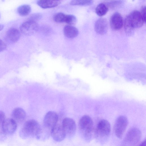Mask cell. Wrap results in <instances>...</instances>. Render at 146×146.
Masks as SVG:
<instances>
[{
  "mask_svg": "<svg viewBox=\"0 0 146 146\" xmlns=\"http://www.w3.org/2000/svg\"><path fill=\"white\" fill-rule=\"evenodd\" d=\"M78 128L83 138L87 141H90L94 131V123L91 117L87 115L82 116L79 121Z\"/></svg>",
  "mask_w": 146,
  "mask_h": 146,
  "instance_id": "obj_1",
  "label": "cell"
},
{
  "mask_svg": "<svg viewBox=\"0 0 146 146\" xmlns=\"http://www.w3.org/2000/svg\"><path fill=\"white\" fill-rule=\"evenodd\" d=\"M42 128L37 121L34 119H30L24 124L20 131V135L23 138L36 137L38 138L41 133Z\"/></svg>",
  "mask_w": 146,
  "mask_h": 146,
  "instance_id": "obj_2",
  "label": "cell"
},
{
  "mask_svg": "<svg viewBox=\"0 0 146 146\" xmlns=\"http://www.w3.org/2000/svg\"><path fill=\"white\" fill-rule=\"evenodd\" d=\"M111 131V126L108 121L102 119L98 123L95 131V135L99 141L104 140L107 139Z\"/></svg>",
  "mask_w": 146,
  "mask_h": 146,
  "instance_id": "obj_3",
  "label": "cell"
},
{
  "mask_svg": "<svg viewBox=\"0 0 146 146\" xmlns=\"http://www.w3.org/2000/svg\"><path fill=\"white\" fill-rule=\"evenodd\" d=\"M141 137V131L138 128L133 127L130 129L126 134L123 143L127 146H135L138 144Z\"/></svg>",
  "mask_w": 146,
  "mask_h": 146,
  "instance_id": "obj_4",
  "label": "cell"
},
{
  "mask_svg": "<svg viewBox=\"0 0 146 146\" xmlns=\"http://www.w3.org/2000/svg\"><path fill=\"white\" fill-rule=\"evenodd\" d=\"M57 114L53 111L48 112L45 115L43 121V130L48 134L50 135L52 130L58 123Z\"/></svg>",
  "mask_w": 146,
  "mask_h": 146,
  "instance_id": "obj_5",
  "label": "cell"
},
{
  "mask_svg": "<svg viewBox=\"0 0 146 146\" xmlns=\"http://www.w3.org/2000/svg\"><path fill=\"white\" fill-rule=\"evenodd\" d=\"M128 123L127 119L124 115H120L116 119L114 125V131L118 138H122L126 130Z\"/></svg>",
  "mask_w": 146,
  "mask_h": 146,
  "instance_id": "obj_6",
  "label": "cell"
},
{
  "mask_svg": "<svg viewBox=\"0 0 146 146\" xmlns=\"http://www.w3.org/2000/svg\"><path fill=\"white\" fill-rule=\"evenodd\" d=\"M39 26L36 22L27 20L23 23L20 27L21 32L26 35H31L38 30Z\"/></svg>",
  "mask_w": 146,
  "mask_h": 146,
  "instance_id": "obj_7",
  "label": "cell"
},
{
  "mask_svg": "<svg viewBox=\"0 0 146 146\" xmlns=\"http://www.w3.org/2000/svg\"><path fill=\"white\" fill-rule=\"evenodd\" d=\"M62 127L66 133V137H73L75 134L76 130V125L74 121L70 117H66L62 120Z\"/></svg>",
  "mask_w": 146,
  "mask_h": 146,
  "instance_id": "obj_8",
  "label": "cell"
},
{
  "mask_svg": "<svg viewBox=\"0 0 146 146\" xmlns=\"http://www.w3.org/2000/svg\"><path fill=\"white\" fill-rule=\"evenodd\" d=\"M50 135L54 140L57 142L62 141L66 137L62 124H58V123L52 130Z\"/></svg>",
  "mask_w": 146,
  "mask_h": 146,
  "instance_id": "obj_9",
  "label": "cell"
},
{
  "mask_svg": "<svg viewBox=\"0 0 146 146\" xmlns=\"http://www.w3.org/2000/svg\"><path fill=\"white\" fill-rule=\"evenodd\" d=\"M17 122L13 119H5L2 123V129L5 134L10 135L13 134L16 130Z\"/></svg>",
  "mask_w": 146,
  "mask_h": 146,
  "instance_id": "obj_10",
  "label": "cell"
},
{
  "mask_svg": "<svg viewBox=\"0 0 146 146\" xmlns=\"http://www.w3.org/2000/svg\"><path fill=\"white\" fill-rule=\"evenodd\" d=\"M111 28L115 30H118L122 28L123 21L121 15L118 12L114 13L111 16L110 20Z\"/></svg>",
  "mask_w": 146,
  "mask_h": 146,
  "instance_id": "obj_11",
  "label": "cell"
},
{
  "mask_svg": "<svg viewBox=\"0 0 146 146\" xmlns=\"http://www.w3.org/2000/svg\"><path fill=\"white\" fill-rule=\"evenodd\" d=\"M129 15L134 28L141 27L145 23L140 12L138 11H133Z\"/></svg>",
  "mask_w": 146,
  "mask_h": 146,
  "instance_id": "obj_12",
  "label": "cell"
},
{
  "mask_svg": "<svg viewBox=\"0 0 146 146\" xmlns=\"http://www.w3.org/2000/svg\"><path fill=\"white\" fill-rule=\"evenodd\" d=\"M108 26L106 19L100 18L97 19L94 24V29L96 32L100 35L106 34L108 31Z\"/></svg>",
  "mask_w": 146,
  "mask_h": 146,
  "instance_id": "obj_13",
  "label": "cell"
},
{
  "mask_svg": "<svg viewBox=\"0 0 146 146\" xmlns=\"http://www.w3.org/2000/svg\"><path fill=\"white\" fill-rule=\"evenodd\" d=\"M12 117L16 122H23L25 119L26 113L25 110L22 108H17L15 109L12 112Z\"/></svg>",
  "mask_w": 146,
  "mask_h": 146,
  "instance_id": "obj_14",
  "label": "cell"
},
{
  "mask_svg": "<svg viewBox=\"0 0 146 146\" xmlns=\"http://www.w3.org/2000/svg\"><path fill=\"white\" fill-rule=\"evenodd\" d=\"M64 35L67 37L72 38L76 37L78 34V29L71 25L65 26L63 29Z\"/></svg>",
  "mask_w": 146,
  "mask_h": 146,
  "instance_id": "obj_15",
  "label": "cell"
},
{
  "mask_svg": "<svg viewBox=\"0 0 146 146\" xmlns=\"http://www.w3.org/2000/svg\"><path fill=\"white\" fill-rule=\"evenodd\" d=\"M7 35L10 41L15 42L19 40L21 35L19 31L17 29L11 28L7 31Z\"/></svg>",
  "mask_w": 146,
  "mask_h": 146,
  "instance_id": "obj_16",
  "label": "cell"
},
{
  "mask_svg": "<svg viewBox=\"0 0 146 146\" xmlns=\"http://www.w3.org/2000/svg\"><path fill=\"white\" fill-rule=\"evenodd\" d=\"M37 4L43 9H47L55 7L60 3L58 1L55 0H38Z\"/></svg>",
  "mask_w": 146,
  "mask_h": 146,
  "instance_id": "obj_17",
  "label": "cell"
},
{
  "mask_svg": "<svg viewBox=\"0 0 146 146\" xmlns=\"http://www.w3.org/2000/svg\"><path fill=\"white\" fill-rule=\"evenodd\" d=\"M125 32L128 35H131L134 33V28L132 24L129 15L127 16L125 19L124 23Z\"/></svg>",
  "mask_w": 146,
  "mask_h": 146,
  "instance_id": "obj_18",
  "label": "cell"
},
{
  "mask_svg": "<svg viewBox=\"0 0 146 146\" xmlns=\"http://www.w3.org/2000/svg\"><path fill=\"white\" fill-rule=\"evenodd\" d=\"M31 10V8L30 5H24L19 7L17 11L20 16L25 17L28 15L30 13Z\"/></svg>",
  "mask_w": 146,
  "mask_h": 146,
  "instance_id": "obj_19",
  "label": "cell"
},
{
  "mask_svg": "<svg viewBox=\"0 0 146 146\" xmlns=\"http://www.w3.org/2000/svg\"><path fill=\"white\" fill-rule=\"evenodd\" d=\"M108 6L103 3L99 4L95 9L96 14L99 16H102L106 14L108 11Z\"/></svg>",
  "mask_w": 146,
  "mask_h": 146,
  "instance_id": "obj_20",
  "label": "cell"
},
{
  "mask_svg": "<svg viewBox=\"0 0 146 146\" xmlns=\"http://www.w3.org/2000/svg\"><path fill=\"white\" fill-rule=\"evenodd\" d=\"M93 2V0H72L70 4L73 5L87 6L92 4Z\"/></svg>",
  "mask_w": 146,
  "mask_h": 146,
  "instance_id": "obj_21",
  "label": "cell"
},
{
  "mask_svg": "<svg viewBox=\"0 0 146 146\" xmlns=\"http://www.w3.org/2000/svg\"><path fill=\"white\" fill-rule=\"evenodd\" d=\"M66 15L62 13L55 14L53 17L54 21L58 23H65Z\"/></svg>",
  "mask_w": 146,
  "mask_h": 146,
  "instance_id": "obj_22",
  "label": "cell"
},
{
  "mask_svg": "<svg viewBox=\"0 0 146 146\" xmlns=\"http://www.w3.org/2000/svg\"><path fill=\"white\" fill-rule=\"evenodd\" d=\"M124 2V0H117L108 3L106 5L111 9H115L120 6Z\"/></svg>",
  "mask_w": 146,
  "mask_h": 146,
  "instance_id": "obj_23",
  "label": "cell"
},
{
  "mask_svg": "<svg viewBox=\"0 0 146 146\" xmlns=\"http://www.w3.org/2000/svg\"><path fill=\"white\" fill-rule=\"evenodd\" d=\"M77 19L74 15H66L65 23L70 25H74L76 23Z\"/></svg>",
  "mask_w": 146,
  "mask_h": 146,
  "instance_id": "obj_24",
  "label": "cell"
},
{
  "mask_svg": "<svg viewBox=\"0 0 146 146\" xmlns=\"http://www.w3.org/2000/svg\"><path fill=\"white\" fill-rule=\"evenodd\" d=\"M42 17V15L40 13H35L31 15L28 20L36 22L40 19Z\"/></svg>",
  "mask_w": 146,
  "mask_h": 146,
  "instance_id": "obj_25",
  "label": "cell"
},
{
  "mask_svg": "<svg viewBox=\"0 0 146 146\" xmlns=\"http://www.w3.org/2000/svg\"><path fill=\"white\" fill-rule=\"evenodd\" d=\"M146 6H143L142 7L141 11L140 12L145 23L146 20Z\"/></svg>",
  "mask_w": 146,
  "mask_h": 146,
  "instance_id": "obj_26",
  "label": "cell"
},
{
  "mask_svg": "<svg viewBox=\"0 0 146 146\" xmlns=\"http://www.w3.org/2000/svg\"><path fill=\"white\" fill-rule=\"evenodd\" d=\"M6 48V45L5 42L0 39V52L4 50Z\"/></svg>",
  "mask_w": 146,
  "mask_h": 146,
  "instance_id": "obj_27",
  "label": "cell"
},
{
  "mask_svg": "<svg viewBox=\"0 0 146 146\" xmlns=\"http://www.w3.org/2000/svg\"><path fill=\"white\" fill-rule=\"evenodd\" d=\"M5 119V113L3 111H0V124H2Z\"/></svg>",
  "mask_w": 146,
  "mask_h": 146,
  "instance_id": "obj_28",
  "label": "cell"
},
{
  "mask_svg": "<svg viewBox=\"0 0 146 146\" xmlns=\"http://www.w3.org/2000/svg\"><path fill=\"white\" fill-rule=\"evenodd\" d=\"M139 145L140 146H145L146 145V140L145 139L142 141L140 144Z\"/></svg>",
  "mask_w": 146,
  "mask_h": 146,
  "instance_id": "obj_29",
  "label": "cell"
},
{
  "mask_svg": "<svg viewBox=\"0 0 146 146\" xmlns=\"http://www.w3.org/2000/svg\"><path fill=\"white\" fill-rule=\"evenodd\" d=\"M4 28V26L3 25L0 24V31H1Z\"/></svg>",
  "mask_w": 146,
  "mask_h": 146,
  "instance_id": "obj_30",
  "label": "cell"
},
{
  "mask_svg": "<svg viewBox=\"0 0 146 146\" xmlns=\"http://www.w3.org/2000/svg\"><path fill=\"white\" fill-rule=\"evenodd\" d=\"M57 0V1H58V0Z\"/></svg>",
  "mask_w": 146,
  "mask_h": 146,
  "instance_id": "obj_31",
  "label": "cell"
},
{
  "mask_svg": "<svg viewBox=\"0 0 146 146\" xmlns=\"http://www.w3.org/2000/svg\"></svg>",
  "mask_w": 146,
  "mask_h": 146,
  "instance_id": "obj_32",
  "label": "cell"
}]
</instances>
